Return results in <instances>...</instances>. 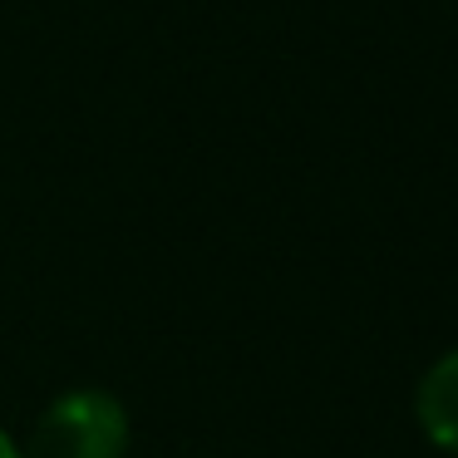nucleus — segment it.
Listing matches in <instances>:
<instances>
[{
    "label": "nucleus",
    "instance_id": "f257e3e1",
    "mask_svg": "<svg viewBox=\"0 0 458 458\" xmlns=\"http://www.w3.org/2000/svg\"><path fill=\"white\" fill-rule=\"evenodd\" d=\"M25 458H123L129 454V409L109 389H70L35 419Z\"/></svg>",
    "mask_w": 458,
    "mask_h": 458
},
{
    "label": "nucleus",
    "instance_id": "f03ea898",
    "mask_svg": "<svg viewBox=\"0 0 458 458\" xmlns=\"http://www.w3.org/2000/svg\"><path fill=\"white\" fill-rule=\"evenodd\" d=\"M414 414H419V428H424L428 444L458 458V350L438 355L424 369L419 394H414Z\"/></svg>",
    "mask_w": 458,
    "mask_h": 458
},
{
    "label": "nucleus",
    "instance_id": "7ed1b4c3",
    "mask_svg": "<svg viewBox=\"0 0 458 458\" xmlns=\"http://www.w3.org/2000/svg\"><path fill=\"white\" fill-rule=\"evenodd\" d=\"M0 458H25V454H21V444H15V438L5 434V428H0Z\"/></svg>",
    "mask_w": 458,
    "mask_h": 458
}]
</instances>
